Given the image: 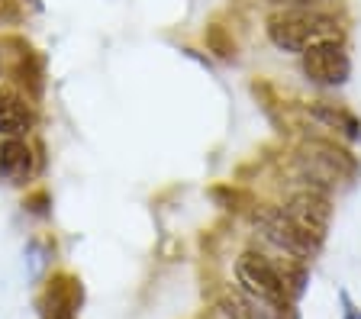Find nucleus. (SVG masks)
<instances>
[{
  "instance_id": "5",
  "label": "nucleus",
  "mask_w": 361,
  "mask_h": 319,
  "mask_svg": "<svg viewBox=\"0 0 361 319\" xmlns=\"http://www.w3.org/2000/svg\"><path fill=\"white\" fill-rule=\"evenodd\" d=\"M287 216H290L297 226H303L310 236L323 239L326 229H329V220H332V206L326 200V194L319 187H303V190H293L287 197Z\"/></svg>"
},
{
  "instance_id": "7",
  "label": "nucleus",
  "mask_w": 361,
  "mask_h": 319,
  "mask_svg": "<svg viewBox=\"0 0 361 319\" xmlns=\"http://www.w3.org/2000/svg\"><path fill=\"white\" fill-rule=\"evenodd\" d=\"M78 306H81V287H78L75 277L61 274V277L49 281L42 300V319H75Z\"/></svg>"
},
{
  "instance_id": "6",
  "label": "nucleus",
  "mask_w": 361,
  "mask_h": 319,
  "mask_svg": "<svg viewBox=\"0 0 361 319\" xmlns=\"http://www.w3.org/2000/svg\"><path fill=\"white\" fill-rule=\"evenodd\" d=\"M36 126L30 100L13 87H0V136L4 139H23Z\"/></svg>"
},
{
  "instance_id": "3",
  "label": "nucleus",
  "mask_w": 361,
  "mask_h": 319,
  "mask_svg": "<svg viewBox=\"0 0 361 319\" xmlns=\"http://www.w3.org/2000/svg\"><path fill=\"white\" fill-rule=\"evenodd\" d=\"M235 281L258 304L278 306V310H284L290 304V294L284 287L278 261L262 255V251H242L239 258H235Z\"/></svg>"
},
{
  "instance_id": "4",
  "label": "nucleus",
  "mask_w": 361,
  "mask_h": 319,
  "mask_svg": "<svg viewBox=\"0 0 361 319\" xmlns=\"http://www.w3.org/2000/svg\"><path fill=\"white\" fill-rule=\"evenodd\" d=\"M303 75L319 87H342L352 75V58L338 42H319L303 52Z\"/></svg>"
},
{
  "instance_id": "12",
  "label": "nucleus",
  "mask_w": 361,
  "mask_h": 319,
  "mask_svg": "<svg viewBox=\"0 0 361 319\" xmlns=\"http://www.w3.org/2000/svg\"><path fill=\"white\" fill-rule=\"evenodd\" d=\"M342 304H345V319H361V313L352 306V300H348V294H342Z\"/></svg>"
},
{
  "instance_id": "9",
  "label": "nucleus",
  "mask_w": 361,
  "mask_h": 319,
  "mask_svg": "<svg viewBox=\"0 0 361 319\" xmlns=\"http://www.w3.org/2000/svg\"><path fill=\"white\" fill-rule=\"evenodd\" d=\"M307 113L313 116L316 123H323L326 130H332L336 136H342L345 142H355L361 139V123L352 110L345 106H336V104H326V100H316V104L307 106Z\"/></svg>"
},
{
  "instance_id": "8",
  "label": "nucleus",
  "mask_w": 361,
  "mask_h": 319,
  "mask_svg": "<svg viewBox=\"0 0 361 319\" xmlns=\"http://www.w3.org/2000/svg\"><path fill=\"white\" fill-rule=\"evenodd\" d=\"M36 171V155L23 139H4L0 142V177L7 184H26Z\"/></svg>"
},
{
  "instance_id": "1",
  "label": "nucleus",
  "mask_w": 361,
  "mask_h": 319,
  "mask_svg": "<svg viewBox=\"0 0 361 319\" xmlns=\"http://www.w3.org/2000/svg\"><path fill=\"white\" fill-rule=\"evenodd\" d=\"M264 32L281 52L293 55H303L319 42H338L342 39L338 23L332 16H326L323 10H278V13L268 16Z\"/></svg>"
},
{
  "instance_id": "11",
  "label": "nucleus",
  "mask_w": 361,
  "mask_h": 319,
  "mask_svg": "<svg viewBox=\"0 0 361 319\" xmlns=\"http://www.w3.org/2000/svg\"><path fill=\"white\" fill-rule=\"evenodd\" d=\"M271 4H278L284 10H319L323 0H271Z\"/></svg>"
},
{
  "instance_id": "2",
  "label": "nucleus",
  "mask_w": 361,
  "mask_h": 319,
  "mask_svg": "<svg viewBox=\"0 0 361 319\" xmlns=\"http://www.w3.org/2000/svg\"><path fill=\"white\" fill-rule=\"evenodd\" d=\"M252 220H255L258 232L264 236V242H271L278 251H284L287 258L307 261V258H313L316 251H319V245H323V239L310 236L303 226H297V223L287 216L284 206H258V210L252 213Z\"/></svg>"
},
{
  "instance_id": "10",
  "label": "nucleus",
  "mask_w": 361,
  "mask_h": 319,
  "mask_svg": "<svg viewBox=\"0 0 361 319\" xmlns=\"http://www.w3.org/2000/svg\"><path fill=\"white\" fill-rule=\"evenodd\" d=\"M303 149H310L313 155H319L323 161H329V165L338 171V177H342V181H348V177L358 175V161L352 158V152L338 149L336 142H326V139H313V142H307Z\"/></svg>"
}]
</instances>
